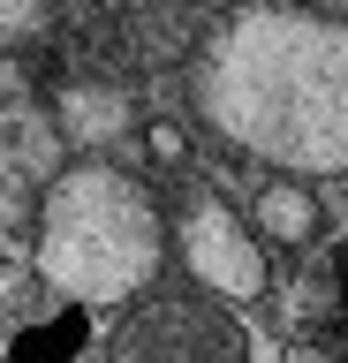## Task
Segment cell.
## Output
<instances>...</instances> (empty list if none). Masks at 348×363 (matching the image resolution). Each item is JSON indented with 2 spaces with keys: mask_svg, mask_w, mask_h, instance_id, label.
<instances>
[{
  "mask_svg": "<svg viewBox=\"0 0 348 363\" xmlns=\"http://www.w3.org/2000/svg\"><path fill=\"white\" fill-rule=\"evenodd\" d=\"M189 113L265 174H348V16L242 0L189 53Z\"/></svg>",
  "mask_w": 348,
  "mask_h": 363,
  "instance_id": "cell-1",
  "label": "cell"
},
{
  "mask_svg": "<svg viewBox=\"0 0 348 363\" xmlns=\"http://www.w3.org/2000/svg\"><path fill=\"white\" fill-rule=\"evenodd\" d=\"M38 280L76 311H121L159 288V265L174 257V227L159 197L114 159H76L38 197Z\"/></svg>",
  "mask_w": 348,
  "mask_h": 363,
  "instance_id": "cell-2",
  "label": "cell"
},
{
  "mask_svg": "<svg viewBox=\"0 0 348 363\" xmlns=\"http://www.w3.org/2000/svg\"><path fill=\"white\" fill-rule=\"evenodd\" d=\"M121 363H235V356H257L250 325L235 318L228 295H137L129 303V318L114 325V340H106Z\"/></svg>",
  "mask_w": 348,
  "mask_h": 363,
  "instance_id": "cell-3",
  "label": "cell"
},
{
  "mask_svg": "<svg viewBox=\"0 0 348 363\" xmlns=\"http://www.w3.org/2000/svg\"><path fill=\"white\" fill-rule=\"evenodd\" d=\"M265 235H257L250 212H235L220 197H189L182 220H174V257L197 288L228 295V303H257V295L273 288V257H265Z\"/></svg>",
  "mask_w": 348,
  "mask_h": 363,
  "instance_id": "cell-4",
  "label": "cell"
},
{
  "mask_svg": "<svg viewBox=\"0 0 348 363\" xmlns=\"http://www.w3.org/2000/svg\"><path fill=\"white\" fill-rule=\"evenodd\" d=\"M250 220L273 250H310L325 235V204L310 197V174H265V189L250 197Z\"/></svg>",
  "mask_w": 348,
  "mask_h": 363,
  "instance_id": "cell-5",
  "label": "cell"
},
{
  "mask_svg": "<svg viewBox=\"0 0 348 363\" xmlns=\"http://www.w3.org/2000/svg\"><path fill=\"white\" fill-rule=\"evenodd\" d=\"M53 121H61V136H76V144H114V136L137 129V106H129V91H114V84H69L53 99Z\"/></svg>",
  "mask_w": 348,
  "mask_h": 363,
  "instance_id": "cell-6",
  "label": "cell"
},
{
  "mask_svg": "<svg viewBox=\"0 0 348 363\" xmlns=\"http://www.w3.org/2000/svg\"><path fill=\"white\" fill-rule=\"evenodd\" d=\"M53 16H61V0H0V53L46 45L53 38Z\"/></svg>",
  "mask_w": 348,
  "mask_h": 363,
  "instance_id": "cell-7",
  "label": "cell"
},
{
  "mask_svg": "<svg viewBox=\"0 0 348 363\" xmlns=\"http://www.w3.org/2000/svg\"><path fill=\"white\" fill-rule=\"evenodd\" d=\"M144 152L159 159V167H182L189 159V129L182 121H144Z\"/></svg>",
  "mask_w": 348,
  "mask_h": 363,
  "instance_id": "cell-8",
  "label": "cell"
},
{
  "mask_svg": "<svg viewBox=\"0 0 348 363\" xmlns=\"http://www.w3.org/2000/svg\"><path fill=\"white\" fill-rule=\"evenodd\" d=\"M318 8H341V16H348V0H318Z\"/></svg>",
  "mask_w": 348,
  "mask_h": 363,
  "instance_id": "cell-9",
  "label": "cell"
}]
</instances>
